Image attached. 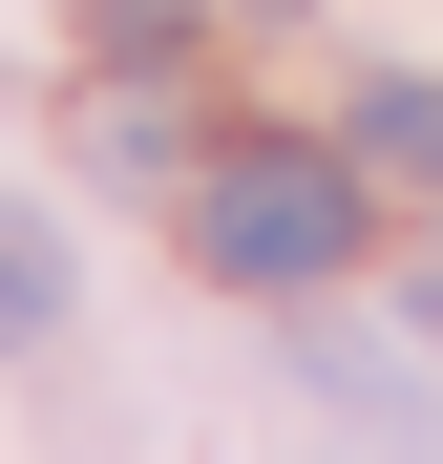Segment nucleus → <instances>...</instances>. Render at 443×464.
Instances as JSON below:
<instances>
[{
	"label": "nucleus",
	"instance_id": "1",
	"mask_svg": "<svg viewBox=\"0 0 443 464\" xmlns=\"http://www.w3.org/2000/svg\"><path fill=\"white\" fill-rule=\"evenodd\" d=\"M190 254L254 275V295H317L359 254V169H338V148H233V169L190 190Z\"/></svg>",
	"mask_w": 443,
	"mask_h": 464
},
{
	"label": "nucleus",
	"instance_id": "2",
	"mask_svg": "<svg viewBox=\"0 0 443 464\" xmlns=\"http://www.w3.org/2000/svg\"><path fill=\"white\" fill-rule=\"evenodd\" d=\"M85 169H106V190L190 169V106H169V85H106V106H85Z\"/></svg>",
	"mask_w": 443,
	"mask_h": 464
},
{
	"label": "nucleus",
	"instance_id": "3",
	"mask_svg": "<svg viewBox=\"0 0 443 464\" xmlns=\"http://www.w3.org/2000/svg\"><path fill=\"white\" fill-rule=\"evenodd\" d=\"M22 338H63V232L0 211V359H22Z\"/></svg>",
	"mask_w": 443,
	"mask_h": 464
},
{
	"label": "nucleus",
	"instance_id": "4",
	"mask_svg": "<svg viewBox=\"0 0 443 464\" xmlns=\"http://www.w3.org/2000/svg\"><path fill=\"white\" fill-rule=\"evenodd\" d=\"M359 148L380 169H443V85H359Z\"/></svg>",
	"mask_w": 443,
	"mask_h": 464
}]
</instances>
